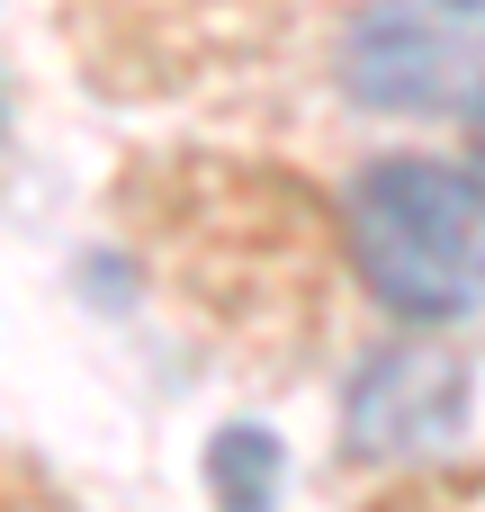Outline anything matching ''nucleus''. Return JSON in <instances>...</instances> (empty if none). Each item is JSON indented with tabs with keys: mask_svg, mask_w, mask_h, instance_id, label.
Listing matches in <instances>:
<instances>
[{
	"mask_svg": "<svg viewBox=\"0 0 485 512\" xmlns=\"http://www.w3.org/2000/svg\"><path fill=\"white\" fill-rule=\"evenodd\" d=\"M468 108H477V162H485V81H477V99H468Z\"/></svg>",
	"mask_w": 485,
	"mask_h": 512,
	"instance_id": "5",
	"label": "nucleus"
},
{
	"mask_svg": "<svg viewBox=\"0 0 485 512\" xmlns=\"http://www.w3.org/2000/svg\"><path fill=\"white\" fill-rule=\"evenodd\" d=\"M216 495L234 512H270V441L261 432H225L216 441Z\"/></svg>",
	"mask_w": 485,
	"mask_h": 512,
	"instance_id": "4",
	"label": "nucleus"
},
{
	"mask_svg": "<svg viewBox=\"0 0 485 512\" xmlns=\"http://www.w3.org/2000/svg\"><path fill=\"white\" fill-rule=\"evenodd\" d=\"M72 63L108 99H189L342 36L360 0H54Z\"/></svg>",
	"mask_w": 485,
	"mask_h": 512,
	"instance_id": "1",
	"label": "nucleus"
},
{
	"mask_svg": "<svg viewBox=\"0 0 485 512\" xmlns=\"http://www.w3.org/2000/svg\"><path fill=\"white\" fill-rule=\"evenodd\" d=\"M351 270L387 315L450 324L485 306V171L441 153H387L342 198Z\"/></svg>",
	"mask_w": 485,
	"mask_h": 512,
	"instance_id": "2",
	"label": "nucleus"
},
{
	"mask_svg": "<svg viewBox=\"0 0 485 512\" xmlns=\"http://www.w3.org/2000/svg\"><path fill=\"white\" fill-rule=\"evenodd\" d=\"M342 72L360 108L441 117L485 81V0H360L342 27Z\"/></svg>",
	"mask_w": 485,
	"mask_h": 512,
	"instance_id": "3",
	"label": "nucleus"
}]
</instances>
